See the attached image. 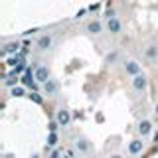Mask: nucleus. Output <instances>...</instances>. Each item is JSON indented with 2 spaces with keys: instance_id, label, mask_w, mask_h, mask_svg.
Instances as JSON below:
<instances>
[{
  "instance_id": "1",
  "label": "nucleus",
  "mask_w": 158,
  "mask_h": 158,
  "mask_svg": "<svg viewBox=\"0 0 158 158\" xmlns=\"http://www.w3.org/2000/svg\"><path fill=\"white\" fill-rule=\"evenodd\" d=\"M34 75H36V81L38 83H46L49 77H52V73H49V67L48 65H38L34 69Z\"/></svg>"
},
{
  "instance_id": "2",
  "label": "nucleus",
  "mask_w": 158,
  "mask_h": 158,
  "mask_svg": "<svg viewBox=\"0 0 158 158\" xmlns=\"http://www.w3.org/2000/svg\"><path fill=\"white\" fill-rule=\"evenodd\" d=\"M107 30H109L111 34H121V32H123V22H121L117 16L107 18Z\"/></svg>"
},
{
  "instance_id": "3",
  "label": "nucleus",
  "mask_w": 158,
  "mask_h": 158,
  "mask_svg": "<svg viewBox=\"0 0 158 158\" xmlns=\"http://www.w3.org/2000/svg\"><path fill=\"white\" fill-rule=\"evenodd\" d=\"M146 85H148V79H146L144 73H138V75L132 77V89L135 91H144Z\"/></svg>"
},
{
  "instance_id": "4",
  "label": "nucleus",
  "mask_w": 158,
  "mask_h": 158,
  "mask_svg": "<svg viewBox=\"0 0 158 158\" xmlns=\"http://www.w3.org/2000/svg\"><path fill=\"white\" fill-rule=\"evenodd\" d=\"M56 118H57V123L61 127H69V123H71V113L67 111V109H59L57 111V115H56Z\"/></svg>"
},
{
  "instance_id": "5",
  "label": "nucleus",
  "mask_w": 158,
  "mask_h": 158,
  "mask_svg": "<svg viewBox=\"0 0 158 158\" xmlns=\"http://www.w3.org/2000/svg\"><path fill=\"white\" fill-rule=\"evenodd\" d=\"M142 150H144V142L140 138H132L128 142V154H140Z\"/></svg>"
},
{
  "instance_id": "6",
  "label": "nucleus",
  "mask_w": 158,
  "mask_h": 158,
  "mask_svg": "<svg viewBox=\"0 0 158 158\" xmlns=\"http://www.w3.org/2000/svg\"><path fill=\"white\" fill-rule=\"evenodd\" d=\"M57 89H59L57 81H56V79H52V77H49L48 81L44 83V91H46V95H48V97H53V95L57 93Z\"/></svg>"
},
{
  "instance_id": "7",
  "label": "nucleus",
  "mask_w": 158,
  "mask_h": 158,
  "mask_svg": "<svg viewBox=\"0 0 158 158\" xmlns=\"http://www.w3.org/2000/svg\"><path fill=\"white\" fill-rule=\"evenodd\" d=\"M125 71H127V75H131V77L138 75V73H140V63L135 61V59H131V61L125 63Z\"/></svg>"
},
{
  "instance_id": "8",
  "label": "nucleus",
  "mask_w": 158,
  "mask_h": 158,
  "mask_svg": "<svg viewBox=\"0 0 158 158\" xmlns=\"http://www.w3.org/2000/svg\"><path fill=\"white\" fill-rule=\"evenodd\" d=\"M150 131H152V123L150 121H140V123H138V135H140V136L150 135Z\"/></svg>"
},
{
  "instance_id": "9",
  "label": "nucleus",
  "mask_w": 158,
  "mask_h": 158,
  "mask_svg": "<svg viewBox=\"0 0 158 158\" xmlns=\"http://www.w3.org/2000/svg\"><path fill=\"white\" fill-rule=\"evenodd\" d=\"M18 48H20V44H18V42H8V44H4L2 53H4V56H8V53H16V52H18Z\"/></svg>"
},
{
  "instance_id": "10",
  "label": "nucleus",
  "mask_w": 158,
  "mask_h": 158,
  "mask_svg": "<svg viewBox=\"0 0 158 158\" xmlns=\"http://www.w3.org/2000/svg\"><path fill=\"white\" fill-rule=\"evenodd\" d=\"M52 44H53L52 36H42V38L38 40V48L40 49H49V48H52Z\"/></svg>"
},
{
  "instance_id": "11",
  "label": "nucleus",
  "mask_w": 158,
  "mask_h": 158,
  "mask_svg": "<svg viewBox=\"0 0 158 158\" xmlns=\"http://www.w3.org/2000/svg\"><path fill=\"white\" fill-rule=\"evenodd\" d=\"M75 148L79 152H89V150H91V144H89V140H85V138H77Z\"/></svg>"
},
{
  "instance_id": "12",
  "label": "nucleus",
  "mask_w": 158,
  "mask_h": 158,
  "mask_svg": "<svg viewBox=\"0 0 158 158\" xmlns=\"http://www.w3.org/2000/svg\"><path fill=\"white\" fill-rule=\"evenodd\" d=\"M101 30H103V24L97 22V20H95V22H89V24H87V32L95 34V36H97V34H101Z\"/></svg>"
},
{
  "instance_id": "13",
  "label": "nucleus",
  "mask_w": 158,
  "mask_h": 158,
  "mask_svg": "<svg viewBox=\"0 0 158 158\" xmlns=\"http://www.w3.org/2000/svg\"><path fill=\"white\" fill-rule=\"evenodd\" d=\"M4 83H6V87H14V85H18V73H16V71H14V73H10V75L6 77V81H4Z\"/></svg>"
},
{
  "instance_id": "14",
  "label": "nucleus",
  "mask_w": 158,
  "mask_h": 158,
  "mask_svg": "<svg viewBox=\"0 0 158 158\" xmlns=\"http://www.w3.org/2000/svg\"><path fill=\"white\" fill-rule=\"evenodd\" d=\"M57 140H59V138H57L56 132H49V135H48V148L56 146V144H57Z\"/></svg>"
},
{
  "instance_id": "15",
  "label": "nucleus",
  "mask_w": 158,
  "mask_h": 158,
  "mask_svg": "<svg viewBox=\"0 0 158 158\" xmlns=\"http://www.w3.org/2000/svg\"><path fill=\"white\" fill-rule=\"evenodd\" d=\"M10 93H12V97H24V95H26V91H24V87H18V85H14V87H12V91H10Z\"/></svg>"
},
{
  "instance_id": "16",
  "label": "nucleus",
  "mask_w": 158,
  "mask_h": 158,
  "mask_svg": "<svg viewBox=\"0 0 158 158\" xmlns=\"http://www.w3.org/2000/svg\"><path fill=\"white\" fill-rule=\"evenodd\" d=\"M30 99H32V101L34 103H38V105H42V103H44V99L42 97H40V93H36V91H32V93H30V95H28Z\"/></svg>"
},
{
  "instance_id": "17",
  "label": "nucleus",
  "mask_w": 158,
  "mask_h": 158,
  "mask_svg": "<svg viewBox=\"0 0 158 158\" xmlns=\"http://www.w3.org/2000/svg\"><path fill=\"white\" fill-rule=\"evenodd\" d=\"M59 127H61V125L57 123V118H56V121H49V123H48V131H49V132H56Z\"/></svg>"
},
{
  "instance_id": "18",
  "label": "nucleus",
  "mask_w": 158,
  "mask_h": 158,
  "mask_svg": "<svg viewBox=\"0 0 158 158\" xmlns=\"http://www.w3.org/2000/svg\"><path fill=\"white\" fill-rule=\"evenodd\" d=\"M24 59H22V56H16V57H10L8 59V65H12V67H16V63H22Z\"/></svg>"
},
{
  "instance_id": "19",
  "label": "nucleus",
  "mask_w": 158,
  "mask_h": 158,
  "mask_svg": "<svg viewBox=\"0 0 158 158\" xmlns=\"http://www.w3.org/2000/svg\"><path fill=\"white\" fill-rule=\"evenodd\" d=\"M156 52H158V48H156V46H150V48L146 49V56L150 57V59H154V57H156Z\"/></svg>"
},
{
  "instance_id": "20",
  "label": "nucleus",
  "mask_w": 158,
  "mask_h": 158,
  "mask_svg": "<svg viewBox=\"0 0 158 158\" xmlns=\"http://www.w3.org/2000/svg\"><path fill=\"white\" fill-rule=\"evenodd\" d=\"M61 154H65V152H63L61 148H56V150H52V152H49V156H53V158H56V156H61Z\"/></svg>"
},
{
  "instance_id": "21",
  "label": "nucleus",
  "mask_w": 158,
  "mask_h": 158,
  "mask_svg": "<svg viewBox=\"0 0 158 158\" xmlns=\"http://www.w3.org/2000/svg\"><path fill=\"white\" fill-rule=\"evenodd\" d=\"M154 142H158V132H154Z\"/></svg>"
},
{
  "instance_id": "22",
  "label": "nucleus",
  "mask_w": 158,
  "mask_h": 158,
  "mask_svg": "<svg viewBox=\"0 0 158 158\" xmlns=\"http://www.w3.org/2000/svg\"><path fill=\"white\" fill-rule=\"evenodd\" d=\"M154 113H156V117H158V103H156V107H154Z\"/></svg>"
}]
</instances>
